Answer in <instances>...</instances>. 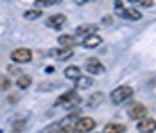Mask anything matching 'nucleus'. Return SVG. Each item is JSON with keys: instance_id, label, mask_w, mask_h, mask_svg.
I'll return each mask as SVG.
<instances>
[{"instance_id": "1", "label": "nucleus", "mask_w": 156, "mask_h": 133, "mask_svg": "<svg viewBox=\"0 0 156 133\" xmlns=\"http://www.w3.org/2000/svg\"><path fill=\"white\" fill-rule=\"evenodd\" d=\"M83 99H81V95L76 94V92H65L61 97H58L56 99V106H63V108H74V106H77Z\"/></svg>"}, {"instance_id": "2", "label": "nucleus", "mask_w": 156, "mask_h": 133, "mask_svg": "<svg viewBox=\"0 0 156 133\" xmlns=\"http://www.w3.org/2000/svg\"><path fill=\"white\" fill-rule=\"evenodd\" d=\"M131 95H133V88L127 87V85H122V87H117L111 92V101L115 104H120V103H124V101H127Z\"/></svg>"}, {"instance_id": "3", "label": "nucleus", "mask_w": 156, "mask_h": 133, "mask_svg": "<svg viewBox=\"0 0 156 133\" xmlns=\"http://www.w3.org/2000/svg\"><path fill=\"white\" fill-rule=\"evenodd\" d=\"M11 59L15 63H29L32 59V50L27 47H18L11 52Z\"/></svg>"}, {"instance_id": "4", "label": "nucleus", "mask_w": 156, "mask_h": 133, "mask_svg": "<svg viewBox=\"0 0 156 133\" xmlns=\"http://www.w3.org/2000/svg\"><path fill=\"white\" fill-rule=\"evenodd\" d=\"M127 115L135 120H142V119L147 117V106L142 103H133L127 108Z\"/></svg>"}, {"instance_id": "5", "label": "nucleus", "mask_w": 156, "mask_h": 133, "mask_svg": "<svg viewBox=\"0 0 156 133\" xmlns=\"http://www.w3.org/2000/svg\"><path fill=\"white\" fill-rule=\"evenodd\" d=\"M95 126H97V122L92 117H79L74 128H76L77 133H88V131H92Z\"/></svg>"}, {"instance_id": "6", "label": "nucleus", "mask_w": 156, "mask_h": 133, "mask_svg": "<svg viewBox=\"0 0 156 133\" xmlns=\"http://www.w3.org/2000/svg\"><path fill=\"white\" fill-rule=\"evenodd\" d=\"M84 65H86V70H88L90 74H104V70H106L104 65H102L97 58H88Z\"/></svg>"}, {"instance_id": "7", "label": "nucleus", "mask_w": 156, "mask_h": 133, "mask_svg": "<svg viewBox=\"0 0 156 133\" xmlns=\"http://www.w3.org/2000/svg\"><path fill=\"white\" fill-rule=\"evenodd\" d=\"M136 128H138L140 133H154L156 131V119H153V117L142 119Z\"/></svg>"}, {"instance_id": "8", "label": "nucleus", "mask_w": 156, "mask_h": 133, "mask_svg": "<svg viewBox=\"0 0 156 133\" xmlns=\"http://www.w3.org/2000/svg\"><path fill=\"white\" fill-rule=\"evenodd\" d=\"M65 22H66V16L61 15V13H58V15H52L47 18V27H50V29H59V27H63L65 25Z\"/></svg>"}, {"instance_id": "9", "label": "nucleus", "mask_w": 156, "mask_h": 133, "mask_svg": "<svg viewBox=\"0 0 156 133\" xmlns=\"http://www.w3.org/2000/svg\"><path fill=\"white\" fill-rule=\"evenodd\" d=\"M119 13H120L122 18L129 20V22H138V20L142 18V13L138 11V9H135V7H124V9H120Z\"/></svg>"}, {"instance_id": "10", "label": "nucleus", "mask_w": 156, "mask_h": 133, "mask_svg": "<svg viewBox=\"0 0 156 133\" xmlns=\"http://www.w3.org/2000/svg\"><path fill=\"white\" fill-rule=\"evenodd\" d=\"M97 31H99V25L97 24H83V25H79L76 32H77L79 36H92V34H97Z\"/></svg>"}, {"instance_id": "11", "label": "nucleus", "mask_w": 156, "mask_h": 133, "mask_svg": "<svg viewBox=\"0 0 156 133\" xmlns=\"http://www.w3.org/2000/svg\"><path fill=\"white\" fill-rule=\"evenodd\" d=\"M58 43L61 45L63 49H74V45H77V38L72 34H61L58 38Z\"/></svg>"}, {"instance_id": "12", "label": "nucleus", "mask_w": 156, "mask_h": 133, "mask_svg": "<svg viewBox=\"0 0 156 133\" xmlns=\"http://www.w3.org/2000/svg\"><path fill=\"white\" fill-rule=\"evenodd\" d=\"M102 43V38L99 36V34H92V36H86L81 45L84 47V49H95V47H99V45Z\"/></svg>"}, {"instance_id": "13", "label": "nucleus", "mask_w": 156, "mask_h": 133, "mask_svg": "<svg viewBox=\"0 0 156 133\" xmlns=\"http://www.w3.org/2000/svg\"><path fill=\"white\" fill-rule=\"evenodd\" d=\"M126 130L127 128L120 122H108L104 126V133H126Z\"/></svg>"}, {"instance_id": "14", "label": "nucleus", "mask_w": 156, "mask_h": 133, "mask_svg": "<svg viewBox=\"0 0 156 133\" xmlns=\"http://www.w3.org/2000/svg\"><path fill=\"white\" fill-rule=\"evenodd\" d=\"M102 99H104L102 92H95V94H92V95L86 99V106H90V108H95V106H99V104L102 103Z\"/></svg>"}, {"instance_id": "15", "label": "nucleus", "mask_w": 156, "mask_h": 133, "mask_svg": "<svg viewBox=\"0 0 156 133\" xmlns=\"http://www.w3.org/2000/svg\"><path fill=\"white\" fill-rule=\"evenodd\" d=\"M81 76L83 74H81V68H79V67H74V65H72V67H66V68H65V77H66V79L77 81Z\"/></svg>"}, {"instance_id": "16", "label": "nucleus", "mask_w": 156, "mask_h": 133, "mask_svg": "<svg viewBox=\"0 0 156 133\" xmlns=\"http://www.w3.org/2000/svg\"><path fill=\"white\" fill-rule=\"evenodd\" d=\"M94 85V79L90 77V76H81L77 81H76V87H77L79 90H84V88H90Z\"/></svg>"}, {"instance_id": "17", "label": "nucleus", "mask_w": 156, "mask_h": 133, "mask_svg": "<svg viewBox=\"0 0 156 133\" xmlns=\"http://www.w3.org/2000/svg\"><path fill=\"white\" fill-rule=\"evenodd\" d=\"M32 85V79H31V76H25V74H22L18 79H16V87L18 88H29Z\"/></svg>"}, {"instance_id": "18", "label": "nucleus", "mask_w": 156, "mask_h": 133, "mask_svg": "<svg viewBox=\"0 0 156 133\" xmlns=\"http://www.w3.org/2000/svg\"><path fill=\"white\" fill-rule=\"evenodd\" d=\"M50 54L58 59H68V58L74 56V50H72V49H59L58 52H50Z\"/></svg>"}, {"instance_id": "19", "label": "nucleus", "mask_w": 156, "mask_h": 133, "mask_svg": "<svg viewBox=\"0 0 156 133\" xmlns=\"http://www.w3.org/2000/svg\"><path fill=\"white\" fill-rule=\"evenodd\" d=\"M40 16H41V9H29V11H25V13H23V18H25V20H29V22L38 20Z\"/></svg>"}, {"instance_id": "20", "label": "nucleus", "mask_w": 156, "mask_h": 133, "mask_svg": "<svg viewBox=\"0 0 156 133\" xmlns=\"http://www.w3.org/2000/svg\"><path fill=\"white\" fill-rule=\"evenodd\" d=\"M25 122H27L25 119H16L15 122H13V131H15V133H20L23 128H25Z\"/></svg>"}, {"instance_id": "21", "label": "nucleus", "mask_w": 156, "mask_h": 133, "mask_svg": "<svg viewBox=\"0 0 156 133\" xmlns=\"http://www.w3.org/2000/svg\"><path fill=\"white\" fill-rule=\"evenodd\" d=\"M11 87V79L7 76H0V90H7Z\"/></svg>"}, {"instance_id": "22", "label": "nucleus", "mask_w": 156, "mask_h": 133, "mask_svg": "<svg viewBox=\"0 0 156 133\" xmlns=\"http://www.w3.org/2000/svg\"><path fill=\"white\" fill-rule=\"evenodd\" d=\"M38 7H47V6H58V0H38L36 2Z\"/></svg>"}, {"instance_id": "23", "label": "nucleus", "mask_w": 156, "mask_h": 133, "mask_svg": "<svg viewBox=\"0 0 156 133\" xmlns=\"http://www.w3.org/2000/svg\"><path fill=\"white\" fill-rule=\"evenodd\" d=\"M58 130H59V128H58V124L54 122V124H48L47 128H43L41 133H58Z\"/></svg>"}, {"instance_id": "24", "label": "nucleus", "mask_w": 156, "mask_h": 133, "mask_svg": "<svg viewBox=\"0 0 156 133\" xmlns=\"http://www.w3.org/2000/svg\"><path fill=\"white\" fill-rule=\"evenodd\" d=\"M58 133H77V131H76V128H72V126H61V128L58 130Z\"/></svg>"}, {"instance_id": "25", "label": "nucleus", "mask_w": 156, "mask_h": 133, "mask_svg": "<svg viewBox=\"0 0 156 133\" xmlns=\"http://www.w3.org/2000/svg\"><path fill=\"white\" fill-rule=\"evenodd\" d=\"M140 6H142V7H153V6H154V2H153V0H142Z\"/></svg>"}, {"instance_id": "26", "label": "nucleus", "mask_w": 156, "mask_h": 133, "mask_svg": "<svg viewBox=\"0 0 156 133\" xmlns=\"http://www.w3.org/2000/svg\"><path fill=\"white\" fill-rule=\"evenodd\" d=\"M9 72H11V74H18V72H20V68H18V67H13V65H11V67H9Z\"/></svg>"}]
</instances>
